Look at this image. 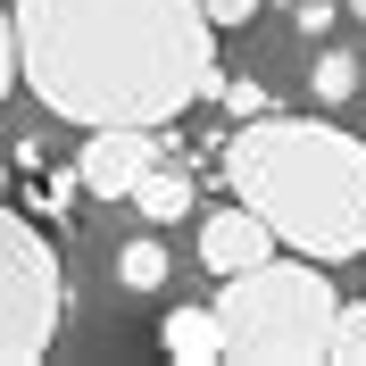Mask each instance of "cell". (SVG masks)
<instances>
[{
    "label": "cell",
    "instance_id": "obj_3",
    "mask_svg": "<svg viewBox=\"0 0 366 366\" xmlns=\"http://www.w3.org/2000/svg\"><path fill=\"white\" fill-rule=\"evenodd\" d=\"M225 325V358H258V366H308L333 342V283L325 258H258V267L225 274V292L208 300Z\"/></svg>",
    "mask_w": 366,
    "mask_h": 366
},
{
    "label": "cell",
    "instance_id": "obj_7",
    "mask_svg": "<svg viewBox=\"0 0 366 366\" xmlns=\"http://www.w3.org/2000/svg\"><path fill=\"white\" fill-rule=\"evenodd\" d=\"M159 350L183 366H217L225 358V325H217V308H167L159 317Z\"/></svg>",
    "mask_w": 366,
    "mask_h": 366
},
{
    "label": "cell",
    "instance_id": "obj_6",
    "mask_svg": "<svg viewBox=\"0 0 366 366\" xmlns=\"http://www.w3.org/2000/svg\"><path fill=\"white\" fill-rule=\"evenodd\" d=\"M258 258H274V225L258 217V208H217V217H200V267L225 283V274H242V267H258Z\"/></svg>",
    "mask_w": 366,
    "mask_h": 366
},
{
    "label": "cell",
    "instance_id": "obj_1",
    "mask_svg": "<svg viewBox=\"0 0 366 366\" xmlns=\"http://www.w3.org/2000/svg\"><path fill=\"white\" fill-rule=\"evenodd\" d=\"M17 75L67 125H167L217 92L200 0H17Z\"/></svg>",
    "mask_w": 366,
    "mask_h": 366
},
{
    "label": "cell",
    "instance_id": "obj_16",
    "mask_svg": "<svg viewBox=\"0 0 366 366\" xmlns=\"http://www.w3.org/2000/svg\"><path fill=\"white\" fill-rule=\"evenodd\" d=\"M0 183H9V167H0Z\"/></svg>",
    "mask_w": 366,
    "mask_h": 366
},
{
    "label": "cell",
    "instance_id": "obj_2",
    "mask_svg": "<svg viewBox=\"0 0 366 366\" xmlns=\"http://www.w3.org/2000/svg\"><path fill=\"white\" fill-rule=\"evenodd\" d=\"M233 200L258 208L300 258H366V142L325 117H242L225 150Z\"/></svg>",
    "mask_w": 366,
    "mask_h": 366
},
{
    "label": "cell",
    "instance_id": "obj_11",
    "mask_svg": "<svg viewBox=\"0 0 366 366\" xmlns=\"http://www.w3.org/2000/svg\"><path fill=\"white\" fill-rule=\"evenodd\" d=\"M350 84H358V67H350L342 50H325V59H317V100H342Z\"/></svg>",
    "mask_w": 366,
    "mask_h": 366
},
{
    "label": "cell",
    "instance_id": "obj_13",
    "mask_svg": "<svg viewBox=\"0 0 366 366\" xmlns=\"http://www.w3.org/2000/svg\"><path fill=\"white\" fill-rule=\"evenodd\" d=\"M208 17H217V34H225V25H250L258 17V0H200Z\"/></svg>",
    "mask_w": 366,
    "mask_h": 366
},
{
    "label": "cell",
    "instance_id": "obj_8",
    "mask_svg": "<svg viewBox=\"0 0 366 366\" xmlns=\"http://www.w3.org/2000/svg\"><path fill=\"white\" fill-rule=\"evenodd\" d=\"M134 208L150 217V225H175L183 208H192V167H167V159H150V175L134 183Z\"/></svg>",
    "mask_w": 366,
    "mask_h": 366
},
{
    "label": "cell",
    "instance_id": "obj_12",
    "mask_svg": "<svg viewBox=\"0 0 366 366\" xmlns=\"http://www.w3.org/2000/svg\"><path fill=\"white\" fill-rule=\"evenodd\" d=\"M9 92H17V17L0 9V100H9Z\"/></svg>",
    "mask_w": 366,
    "mask_h": 366
},
{
    "label": "cell",
    "instance_id": "obj_4",
    "mask_svg": "<svg viewBox=\"0 0 366 366\" xmlns=\"http://www.w3.org/2000/svg\"><path fill=\"white\" fill-rule=\"evenodd\" d=\"M59 308H67V274L42 225H25L0 200V366H34L59 342Z\"/></svg>",
    "mask_w": 366,
    "mask_h": 366
},
{
    "label": "cell",
    "instance_id": "obj_10",
    "mask_svg": "<svg viewBox=\"0 0 366 366\" xmlns=\"http://www.w3.org/2000/svg\"><path fill=\"white\" fill-rule=\"evenodd\" d=\"M117 274H125L134 292H150V283H167V250H159V242H125V258H117Z\"/></svg>",
    "mask_w": 366,
    "mask_h": 366
},
{
    "label": "cell",
    "instance_id": "obj_14",
    "mask_svg": "<svg viewBox=\"0 0 366 366\" xmlns=\"http://www.w3.org/2000/svg\"><path fill=\"white\" fill-rule=\"evenodd\" d=\"M225 100H233V109H242V117H267V92H258V84H233Z\"/></svg>",
    "mask_w": 366,
    "mask_h": 366
},
{
    "label": "cell",
    "instance_id": "obj_5",
    "mask_svg": "<svg viewBox=\"0 0 366 366\" xmlns=\"http://www.w3.org/2000/svg\"><path fill=\"white\" fill-rule=\"evenodd\" d=\"M159 159V125H92L84 159H75V183L92 200H134V183Z\"/></svg>",
    "mask_w": 366,
    "mask_h": 366
},
{
    "label": "cell",
    "instance_id": "obj_9",
    "mask_svg": "<svg viewBox=\"0 0 366 366\" xmlns=\"http://www.w3.org/2000/svg\"><path fill=\"white\" fill-rule=\"evenodd\" d=\"M333 366H366V300H342L333 308V342H325Z\"/></svg>",
    "mask_w": 366,
    "mask_h": 366
},
{
    "label": "cell",
    "instance_id": "obj_15",
    "mask_svg": "<svg viewBox=\"0 0 366 366\" xmlns=\"http://www.w3.org/2000/svg\"><path fill=\"white\" fill-rule=\"evenodd\" d=\"M342 9H350V17H358V25H366V0H342Z\"/></svg>",
    "mask_w": 366,
    "mask_h": 366
}]
</instances>
